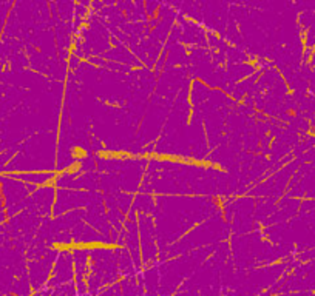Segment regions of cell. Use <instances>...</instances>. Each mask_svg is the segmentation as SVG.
<instances>
[{"instance_id": "cell-1", "label": "cell", "mask_w": 315, "mask_h": 296, "mask_svg": "<svg viewBox=\"0 0 315 296\" xmlns=\"http://www.w3.org/2000/svg\"><path fill=\"white\" fill-rule=\"evenodd\" d=\"M70 282H74V262H73L71 247H65V248H59L51 278L45 289H54Z\"/></svg>"}]
</instances>
